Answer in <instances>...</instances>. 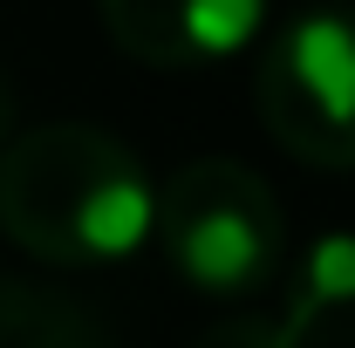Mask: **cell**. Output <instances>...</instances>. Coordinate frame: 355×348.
I'll list each match as a JSON object with an SVG mask.
<instances>
[{
	"mask_svg": "<svg viewBox=\"0 0 355 348\" xmlns=\"http://www.w3.org/2000/svg\"><path fill=\"white\" fill-rule=\"evenodd\" d=\"M164 191L103 123H42L0 150V232L42 266H116L157 239Z\"/></svg>",
	"mask_w": 355,
	"mask_h": 348,
	"instance_id": "obj_1",
	"label": "cell"
},
{
	"mask_svg": "<svg viewBox=\"0 0 355 348\" xmlns=\"http://www.w3.org/2000/svg\"><path fill=\"white\" fill-rule=\"evenodd\" d=\"M157 239H164V260L178 266V280L205 301H246V294L273 287L287 266L280 198L239 157H191L164 184Z\"/></svg>",
	"mask_w": 355,
	"mask_h": 348,
	"instance_id": "obj_2",
	"label": "cell"
},
{
	"mask_svg": "<svg viewBox=\"0 0 355 348\" xmlns=\"http://www.w3.org/2000/svg\"><path fill=\"white\" fill-rule=\"evenodd\" d=\"M266 137L314 171H355V14L314 7L273 28L253 76Z\"/></svg>",
	"mask_w": 355,
	"mask_h": 348,
	"instance_id": "obj_3",
	"label": "cell"
},
{
	"mask_svg": "<svg viewBox=\"0 0 355 348\" xmlns=\"http://www.w3.org/2000/svg\"><path fill=\"white\" fill-rule=\"evenodd\" d=\"M273 0H103V28L144 69H212L253 48Z\"/></svg>",
	"mask_w": 355,
	"mask_h": 348,
	"instance_id": "obj_4",
	"label": "cell"
},
{
	"mask_svg": "<svg viewBox=\"0 0 355 348\" xmlns=\"http://www.w3.org/2000/svg\"><path fill=\"white\" fill-rule=\"evenodd\" d=\"M280 314L294 321V335L308 348L355 342V232H321L308 253H301Z\"/></svg>",
	"mask_w": 355,
	"mask_h": 348,
	"instance_id": "obj_5",
	"label": "cell"
},
{
	"mask_svg": "<svg viewBox=\"0 0 355 348\" xmlns=\"http://www.w3.org/2000/svg\"><path fill=\"white\" fill-rule=\"evenodd\" d=\"M0 348H116V335L89 301L62 287L0 280Z\"/></svg>",
	"mask_w": 355,
	"mask_h": 348,
	"instance_id": "obj_6",
	"label": "cell"
},
{
	"mask_svg": "<svg viewBox=\"0 0 355 348\" xmlns=\"http://www.w3.org/2000/svg\"><path fill=\"white\" fill-rule=\"evenodd\" d=\"M191 348H308V342L294 335L287 314H225V321H212Z\"/></svg>",
	"mask_w": 355,
	"mask_h": 348,
	"instance_id": "obj_7",
	"label": "cell"
},
{
	"mask_svg": "<svg viewBox=\"0 0 355 348\" xmlns=\"http://www.w3.org/2000/svg\"><path fill=\"white\" fill-rule=\"evenodd\" d=\"M14 143V96H7V82H0V150Z\"/></svg>",
	"mask_w": 355,
	"mask_h": 348,
	"instance_id": "obj_8",
	"label": "cell"
}]
</instances>
